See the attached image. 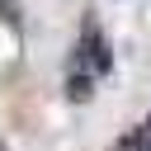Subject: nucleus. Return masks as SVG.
<instances>
[{"mask_svg":"<svg viewBox=\"0 0 151 151\" xmlns=\"http://www.w3.org/2000/svg\"><path fill=\"white\" fill-rule=\"evenodd\" d=\"M71 99H76V104L90 99V76H71Z\"/></svg>","mask_w":151,"mask_h":151,"instance_id":"f03ea898","label":"nucleus"},{"mask_svg":"<svg viewBox=\"0 0 151 151\" xmlns=\"http://www.w3.org/2000/svg\"><path fill=\"white\" fill-rule=\"evenodd\" d=\"M85 61H90V71H109V47H104V38L94 33V28H85Z\"/></svg>","mask_w":151,"mask_h":151,"instance_id":"f257e3e1","label":"nucleus"},{"mask_svg":"<svg viewBox=\"0 0 151 151\" xmlns=\"http://www.w3.org/2000/svg\"><path fill=\"white\" fill-rule=\"evenodd\" d=\"M0 19H5L9 28H19V5H14V0H0Z\"/></svg>","mask_w":151,"mask_h":151,"instance_id":"7ed1b4c3","label":"nucleus"}]
</instances>
